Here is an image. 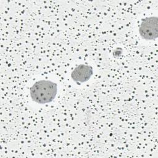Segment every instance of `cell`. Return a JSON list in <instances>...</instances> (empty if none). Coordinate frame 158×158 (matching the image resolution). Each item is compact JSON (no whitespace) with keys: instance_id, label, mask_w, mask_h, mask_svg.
<instances>
[{"instance_id":"cell-1","label":"cell","mask_w":158,"mask_h":158,"mask_svg":"<svg viewBox=\"0 0 158 158\" xmlns=\"http://www.w3.org/2000/svg\"><path fill=\"white\" fill-rule=\"evenodd\" d=\"M57 86L54 82L41 80L35 82L30 89L32 100L39 104L50 102L56 98Z\"/></svg>"},{"instance_id":"cell-2","label":"cell","mask_w":158,"mask_h":158,"mask_svg":"<svg viewBox=\"0 0 158 158\" xmlns=\"http://www.w3.org/2000/svg\"><path fill=\"white\" fill-rule=\"evenodd\" d=\"M139 33L142 38L153 40L158 36V19L149 17L143 19L139 28Z\"/></svg>"},{"instance_id":"cell-3","label":"cell","mask_w":158,"mask_h":158,"mask_svg":"<svg viewBox=\"0 0 158 158\" xmlns=\"http://www.w3.org/2000/svg\"><path fill=\"white\" fill-rule=\"evenodd\" d=\"M93 75V69L91 66L81 64L76 67L71 73L72 80L76 82H85Z\"/></svg>"}]
</instances>
